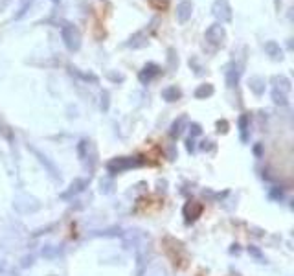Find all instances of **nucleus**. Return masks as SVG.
Wrapping results in <instances>:
<instances>
[{
	"mask_svg": "<svg viewBox=\"0 0 294 276\" xmlns=\"http://www.w3.org/2000/svg\"><path fill=\"white\" fill-rule=\"evenodd\" d=\"M162 251L166 253L167 260L173 263L175 269H186L189 263V256H188V251H186V247L182 245L179 239L175 238H164L162 239Z\"/></svg>",
	"mask_w": 294,
	"mask_h": 276,
	"instance_id": "obj_1",
	"label": "nucleus"
},
{
	"mask_svg": "<svg viewBox=\"0 0 294 276\" xmlns=\"http://www.w3.org/2000/svg\"><path fill=\"white\" fill-rule=\"evenodd\" d=\"M61 37H63L65 46L70 52H76V50L81 48V33L74 24H65L61 28Z\"/></svg>",
	"mask_w": 294,
	"mask_h": 276,
	"instance_id": "obj_2",
	"label": "nucleus"
},
{
	"mask_svg": "<svg viewBox=\"0 0 294 276\" xmlns=\"http://www.w3.org/2000/svg\"><path fill=\"white\" fill-rule=\"evenodd\" d=\"M211 15L217 19L219 24H225L232 21V6L228 4V0H215L211 6Z\"/></svg>",
	"mask_w": 294,
	"mask_h": 276,
	"instance_id": "obj_3",
	"label": "nucleus"
},
{
	"mask_svg": "<svg viewBox=\"0 0 294 276\" xmlns=\"http://www.w3.org/2000/svg\"><path fill=\"white\" fill-rule=\"evenodd\" d=\"M204 37H206V41H208L210 45L223 46V45H225V41H226V30H225V26H223V24L213 23L210 28L206 30Z\"/></svg>",
	"mask_w": 294,
	"mask_h": 276,
	"instance_id": "obj_4",
	"label": "nucleus"
},
{
	"mask_svg": "<svg viewBox=\"0 0 294 276\" xmlns=\"http://www.w3.org/2000/svg\"><path fill=\"white\" fill-rule=\"evenodd\" d=\"M191 15H193V4L189 0H182L181 4L177 6V21L184 24L191 19Z\"/></svg>",
	"mask_w": 294,
	"mask_h": 276,
	"instance_id": "obj_5",
	"label": "nucleus"
},
{
	"mask_svg": "<svg viewBox=\"0 0 294 276\" xmlns=\"http://www.w3.org/2000/svg\"><path fill=\"white\" fill-rule=\"evenodd\" d=\"M145 45H147V37H145L143 31H136L135 35L125 43V46H133V48H142Z\"/></svg>",
	"mask_w": 294,
	"mask_h": 276,
	"instance_id": "obj_6",
	"label": "nucleus"
},
{
	"mask_svg": "<svg viewBox=\"0 0 294 276\" xmlns=\"http://www.w3.org/2000/svg\"><path fill=\"white\" fill-rule=\"evenodd\" d=\"M265 52L271 55L272 59H281L283 55H281V48H279L278 43H274V41H269L267 45H265Z\"/></svg>",
	"mask_w": 294,
	"mask_h": 276,
	"instance_id": "obj_7",
	"label": "nucleus"
},
{
	"mask_svg": "<svg viewBox=\"0 0 294 276\" xmlns=\"http://www.w3.org/2000/svg\"><path fill=\"white\" fill-rule=\"evenodd\" d=\"M160 72V69L158 67H157V65H147V67H145V69L142 70V74H140V79H142L143 83H145V81H149V79H151L153 76H157V74H158Z\"/></svg>",
	"mask_w": 294,
	"mask_h": 276,
	"instance_id": "obj_8",
	"label": "nucleus"
},
{
	"mask_svg": "<svg viewBox=\"0 0 294 276\" xmlns=\"http://www.w3.org/2000/svg\"><path fill=\"white\" fill-rule=\"evenodd\" d=\"M164 96H166V98H167L169 101H173V100H177V98L181 96V92H179V89H175V87H171V89H167V91L164 92Z\"/></svg>",
	"mask_w": 294,
	"mask_h": 276,
	"instance_id": "obj_9",
	"label": "nucleus"
},
{
	"mask_svg": "<svg viewBox=\"0 0 294 276\" xmlns=\"http://www.w3.org/2000/svg\"><path fill=\"white\" fill-rule=\"evenodd\" d=\"M211 92H213L211 85H203V87L197 91V96H199V98H204V96H210Z\"/></svg>",
	"mask_w": 294,
	"mask_h": 276,
	"instance_id": "obj_10",
	"label": "nucleus"
},
{
	"mask_svg": "<svg viewBox=\"0 0 294 276\" xmlns=\"http://www.w3.org/2000/svg\"><path fill=\"white\" fill-rule=\"evenodd\" d=\"M31 4H33V0H28V2H24V4H23V8L19 9V13H17V15H15V19H17V21H19V19H23V17L26 15V11H28V9H30V6H31Z\"/></svg>",
	"mask_w": 294,
	"mask_h": 276,
	"instance_id": "obj_11",
	"label": "nucleus"
},
{
	"mask_svg": "<svg viewBox=\"0 0 294 276\" xmlns=\"http://www.w3.org/2000/svg\"><path fill=\"white\" fill-rule=\"evenodd\" d=\"M50 2H53V4H59L61 0H50Z\"/></svg>",
	"mask_w": 294,
	"mask_h": 276,
	"instance_id": "obj_12",
	"label": "nucleus"
},
{
	"mask_svg": "<svg viewBox=\"0 0 294 276\" xmlns=\"http://www.w3.org/2000/svg\"><path fill=\"white\" fill-rule=\"evenodd\" d=\"M197 276H203V275H197Z\"/></svg>",
	"mask_w": 294,
	"mask_h": 276,
	"instance_id": "obj_13",
	"label": "nucleus"
}]
</instances>
